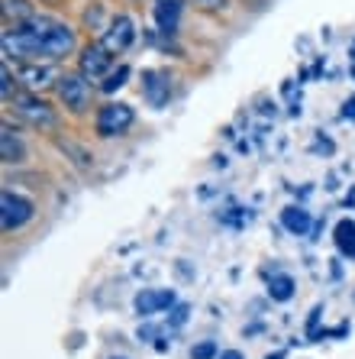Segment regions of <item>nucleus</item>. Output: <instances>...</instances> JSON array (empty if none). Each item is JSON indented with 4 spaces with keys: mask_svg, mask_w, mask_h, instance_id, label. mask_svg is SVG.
I'll return each mask as SVG.
<instances>
[{
    "mask_svg": "<svg viewBox=\"0 0 355 359\" xmlns=\"http://www.w3.org/2000/svg\"><path fill=\"white\" fill-rule=\"evenodd\" d=\"M4 52L20 62H58L75 52V29L52 17H39L4 33Z\"/></svg>",
    "mask_w": 355,
    "mask_h": 359,
    "instance_id": "1",
    "label": "nucleus"
},
{
    "mask_svg": "<svg viewBox=\"0 0 355 359\" xmlns=\"http://www.w3.org/2000/svg\"><path fill=\"white\" fill-rule=\"evenodd\" d=\"M33 214H36V208L29 198H23L17 191L0 194V226H4V233H13V230L26 226L33 220Z\"/></svg>",
    "mask_w": 355,
    "mask_h": 359,
    "instance_id": "2",
    "label": "nucleus"
},
{
    "mask_svg": "<svg viewBox=\"0 0 355 359\" xmlns=\"http://www.w3.org/2000/svg\"><path fill=\"white\" fill-rule=\"evenodd\" d=\"M55 88H58V97H62V104H65L68 110L84 114V110L91 107V84H88V78H84L81 72H78V75H58Z\"/></svg>",
    "mask_w": 355,
    "mask_h": 359,
    "instance_id": "3",
    "label": "nucleus"
},
{
    "mask_svg": "<svg viewBox=\"0 0 355 359\" xmlns=\"http://www.w3.org/2000/svg\"><path fill=\"white\" fill-rule=\"evenodd\" d=\"M17 114L29 126H33V130H55V126H58L55 110H52L46 100L33 97V94H23V97H17Z\"/></svg>",
    "mask_w": 355,
    "mask_h": 359,
    "instance_id": "4",
    "label": "nucleus"
},
{
    "mask_svg": "<svg viewBox=\"0 0 355 359\" xmlns=\"http://www.w3.org/2000/svg\"><path fill=\"white\" fill-rule=\"evenodd\" d=\"M132 39H136V23H132V17L120 13V17H113L110 20V26L104 29L100 46H104L110 55H120V52H126L132 46Z\"/></svg>",
    "mask_w": 355,
    "mask_h": 359,
    "instance_id": "5",
    "label": "nucleus"
},
{
    "mask_svg": "<svg viewBox=\"0 0 355 359\" xmlns=\"http://www.w3.org/2000/svg\"><path fill=\"white\" fill-rule=\"evenodd\" d=\"M132 120H136V114H132L130 104H107V107H100V114H97V133L100 136H123L132 126Z\"/></svg>",
    "mask_w": 355,
    "mask_h": 359,
    "instance_id": "6",
    "label": "nucleus"
},
{
    "mask_svg": "<svg viewBox=\"0 0 355 359\" xmlns=\"http://www.w3.org/2000/svg\"><path fill=\"white\" fill-rule=\"evenodd\" d=\"M110 62H113V55H110L100 42H91V46H84V52L78 55V68H81L84 78H100L110 72Z\"/></svg>",
    "mask_w": 355,
    "mask_h": 359,
    "instance_id": "7",
    "label": "nucleus"
},
{
    "mask_svg": "<svg viewBox=\"0 0 355 359\" xmlns=\"http://www.w3.org/2000/svg\"><path fill=\"white\" fill-rule=\"evenodd\" d=\"M174 304V292L168 288H146V292L136 294V314L139 318H152L158 311H165Z\"/></svg>",
    "mask_w": 355,
    "mask_h": 359,
    "instance_id": "8",
    "label": "nucleus"
},
{
    "mask_svg": "<svg viewBox=\"0 0 355 359\" xmlns=\"http://www.w3.org/2000/svg\"><path fill=\"white\" fill-rule=\"evenodd\" d=\"M146 97H149L152 107H162L172 97V78L165 72H149L146 75Z\"/></svg>",
    "mask_w": 355,
    "mask_h": 359,
    "instance_id": "9",
    "label": "nucleus"
},
{
    "mask_svg": "<svg viewBox=\"0 0 355 359\" xmlns=\"http://www.w3.org/2000/svg\"><path fill=\"white\" fill-rule=\"evenodd\" d=\"M181 7H184V0H155V23H158V29L172 33L174 26H178V17H181Z\"/></svg>",
    "mask_w": 355,
    "mask_h": 359,
    "instance_id": "10",
    "label": "nucleus"
},
{
    "mask_svg": "<svg viewBox=\"0 0 355 359\" xmlns=\"http://www.w3.org/2000/svg\"><path fill=\"white\" fill-rule=\"evenodd\" d=\"M20 81H23L26 88L39 91V88H49L52 81H58V78H55V72H52V65L46 62V65H26L23 72H20Z\"/></svg>",
    "mask_w": 355,
    "mask_h": 359,
    "instance_id": "11",
    "label": "nucleus"
},
{
    "mask_svg": "<svg viewBox=\"0 0 355 359\" xmlns=\"http://www.w3.org/2000/svg\"><path fill=\"white\" fill-rule=\"evenodd\" d=\"M0 156H4V162H7V165L26 159L23 142H20V136L13 133V130H10V123H4V133H0Z\"/></svg>",
    "mask_w": 355,
    "mask_h": 359,
    "instance_id": "12",
    "label": "nucleus"
},
{
    "mask_svg": "<svg viewBox=\"0 0 355 359\" xmlns=\"http://www.w3.org/2000/svg\"><path fill=\"white\" fill-rule=\"evenodd\" d=\"M336 250L342 252V256H349V259H355V224L352 220H339L336 224Z\"/></svg>",
    "mask_w": 355,
    "mask_h": 359,
    "instance_id": "13",
    "label": "nucleus"
},
{
    "mask_svg": "<svg viewBox=\"0 0 355 359\" xmlns=\"http://www.w3.org/2000/svg\"><path fill=\"white\" fill-rule=\"evenodd\" d=\"M281 224L288 226L291 233L304 236L307 230H310V214H307L304 208H284V210H281Z\"/></svg>",
    "mask_w": 355,
    "mask_h": 359,
    "instance_id": "14",
    "label": "nucleus"
},
{
    "mask_svg": "<svg viewBox=\"0 0 355 359\" xmlns=\"http://www.w3.org/2000/svg\"><path fill=\"white\" fill-rule=\"evenodd\" d=\"M4 13H7V20H13V26L36 17V10L29 0H4Z\"/></svg>",
    "mask_w": 355,
    "mask_h": 359,
    "instance_id": "15",
    "label": "nucleus"
},
{
    "mask_svg": "<svg viewBox=\"0 0 355 359\" xmlns=\"http://www.w3.org/2000/svg\"><path fill=\"white\" fill-rule=\"evenodd\" d=\"M268 294L274 301H291L294 298V278L291 276H272L268 278Z\"/></svg>",
    "mask_w": 355,
    "mask_h": 359,
    "instance_id": "16",
    "label": "nucleus"
},
{
    "mask_svg": "<svg viewBox=\"0 0 355 359\" xmlns=\"http://www.w3.org/2000/svg\"><path fill=\"white\" fill-rule=\"evenodd\" d=\"M126 78H130V68H126V65H120V68H116V72H110V75H107V81L100 84V88H104V91H107V94H113V91H120V88H123V84H126Z\"/></svg>",
    "mask_w": 355,
    "mask_h": 359,
    "instance_id": "17",
    "label": "nucleus"
},
{
    "mask_svg": "<svg viewBox=\"0 0 355 359\" xmlns=\"http://www.w3.org/2000/svg\"><path fill=\"white\" fill-rule=\"evenodd\" d=\"M58 146H62V149H65V152H71V156H75V162H78V165H81V168L94 165V159H91V156H88V152H84L81 146H75V142H68V140H58Z\"/></svg>",
    "mask_w": 355,
    "mask_h": 359,
    "instance_id": "18",
    "label": "nucleus"
},
{
    "mask_svg": "<svg viewBox=\"0 0 355 359\" xmlns=\"http://www.w3.org/2000/svg\"><path fill=\"white\" fill-rule=\"evenodd\" d=\"M190 356L194 359H214V356H220V350H216V343L204 340V343H197V346L190 350Z\"/></svg>",
    "mask_w": 355,
    "mask_h": 359,
    "instance_id": "19",
    "label": "nucleus"
},
{
    "mask_svg": "<svg viewBox=\"0 0 355 359\" xmlns=\"http://www.w3.org/2000/svg\"><path fill=\"white\" fill-rule=\"evenodd\" d=\"M0 91H4V100H10V94H13V78H10V68L4 65V72H0Z\"/></svg>",
    "mask_w": 355,
    "mask_h": 359,
    "instance_id": "20",
    "label": "nucleus"
},
{
    "mask_svg": "<svg viewBox=\"0 0 355 359\" xmlns=\"http://www.w3.org/2000/svg\"><path fill=\"white\" fill-rule=\"evenodd\" d=\"M188 4H194V7H200V10H220L223 7V0H188Z\"/></svg>",
    "mask_w": 355,
    "mask_h": 359,
    "instance_id": "21",
    "label": "nucleus"
},
{
    "mask_svg": "<svg viewBox=\"0 0 355 359\" xmlns=\"http://www.w3.org/2000/svg\"><path fill=\"white\" fill-rule=\"evenodd\" d=\"M184 318H188V308H174V324H184Z\"/></svg>",
    "mask_w": 355,
    "mask_h": 359,
    "instance_id": "22",
    "label": "nucleus"
},
{
    "mask_svg": "<svg viewBox=\"0 0 355 359\" xmlns=\"http://www.w3.org/2000/svg\"><path fill=\"white\" fill-rule=\"evenodd\" d=\"M342 114H346V117H352V120H355V97H349V100H346V110H342Z\"/></svg>",
    "mask_w": 355,
    "mask_h": 359,
    "instance_id": "23",
    "label": "nucleus"
},
{
    "mask_svg": "<svg viewBox=\"0 0 355 359\" xmlns=\"http://www.w3.org/2000/svg\"><path fill=\"white\" fill-rule=\"evenodd\" d=\"M220 359H242V353L239 350H226V353H220Z\"/></svg>",
    "mask_w": 355,
    "mask_h": 359,
    "instance_id": "24",
    "label": "nucleus"
}]
</instances>
